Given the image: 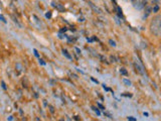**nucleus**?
Wrapping results in <instances>:
<instances>
[{
	"mask_svg": "<svg viewBox=\"0 0 161 121\" xmlns=\"http://www.w3.org/2000/svg\"><path fill=\"white\" fill-rule=\"evenodd\" d=\"M33 52H34V55H35V56H36V57L38 58L39 56H38V53H37V51H36V50H33Z\"/></svg>",
	"mask_w": 161,
	"mask_h": 121,
	"instance_id": "nucleus-15",
	"label": "nucleus"
},
{
	"mask_svg": "<svg viewBox=\"0 0 161 121\" xmlns=\"http://www.w3.org/2000/svg\"><path fill=\"white\" fill-rule=\"evenodd\" d=\"M159 1H160V0H153L152 2H154L155 4H158V3H159Z\"/></svg>",
	"mask_w": 161,
	"mask_h": 121,
	"instance_id": "nucleus-18",
	"label": "nucleus"
},
{
	"mask_svg": "<svg viewBox=\"0 0 161 121\" xmlns=\"http://www.w3.org/2000/svg\"><path fill=\"white\" fill-rule=\"evenodd\" d=\"M151 11H152V8L150 7V6H147V7H146V10H145V14H144V17L149 16V14L151 13Z\"/></svg>",
	"mask_w": 161,
	"mask_h": 121,
	"instance_id": "nucleus-4",
	"label": "nucleus"
},
{
	"mask_svg": "<svg viewBox=\"0 0 161 121\" xmlns=\"http://www.w3.org/2000/svg\"><path fill=\"white\" fill-rule=\"evenodd\" d=\"M98 106H99V107H100L101 109H102V110H105V107H104V106L103 105H101L100 103H99V104H98Z\"/></svg>",
	"mask_w": 161,
	"mask_h": 121,
	"instance_id": "nucleus-14",
	"label": "nucleus"
},
{
	"mask_svg": "<svg viewBox=\"0 0 161 121\" xmlns=\"http://www.w3.org/2000/svg\"><path fill=\"white\" fill-rule=\"evenodd\" d=\"M7 119H8V120H13V118H12V116H10V117H8Z\"/></svg>",
	"mask_w": 161,
	"mask_h": 121,
	"instance_id": "nucleus-20",
	"label": "nucleus"
},
{
	"mask_svg": "<svg viewBox=\"0 0 161 121\" xmlns=\"http://www.w3.org/2000/svg\"><path fill=\"white\" fill-rule=\"evenodd\" d=\"M161 16L160 15H156L152 19L151 24H150V30L151 32L155 34L156 37H159L160 35V31H161Z\"/></svg>",
	"mask_w": 161,
	"mask_h": 121,
	"instance_id": "nucleus-1",
	"label": "nucleus"
},
{
	"mask_svg": "<svg viewBox=\"0 0 161 121\" xmlns=\"http://www.w3.org/2000/svg\"><path fill=\"white\" fill-rule=\"evenodd\" d=\"M117 10H118V15L121 17V18H123V13H122V9L120 7H117Z\"/></svg>",
	"mask_w": 161,
	"mask_h": 121,
	"instance_id": "nucleus-9",
	"label": "nucleus"
},
{
	"mask_svg": "<svg viewBox=\"0 0 161 121\" xmlns=\"http://www.w3.org/2000/svg\"><path fill=\"white\" fill-rule=\"evenodd\" d=\"M147 0H132V4L136 9H143L146 6Z\"/></svg>",
	"mask_w": 161,
	"mask_h": 121,
	"instance_id": "nucleus-2",
	"label": "nucleus"
},
{
	"mask_svg": "<svg viewBox=\"0 0 161 121\" xmlns=\"http://www.w3.org/2000/svg\"><path fill=\"white\" fill-rule=\"evenodd\" d=\"M128 120H131V121H136L137 119L135 118V117H132V116H129L128 117Z\"/></svg>",
	"mask_w": 161,
	"mask_h": 121,
	"instance_id": "nucleus-13",
	"label": "nucleus"
},
{
	"mask_svg": "<svg viewBox=\"0 0 161 121\" xmlns=\"http://www.w3.org/2000/svg\"><path fill=\"white\" fill-rule=\"evenodd\" d=\"M2 88H3V89H4V90H5V89H6V86H5V83H4V82H2Z\"/></svg>",
	"mask_w": 161,
	"mask_h": 121,
	"instance_id": "nucleus-17",
	"label": "nucleus"
},
{
	"mask_svg": "<svg viewBox=\"0 0 161 121\" xmlns=\"http://www.w3.org/2000/svg\"><path fill=\"white\" fill-rule=\"evenodd\" d=\"M152 11L155 12V13H156V12H158V11H159V5H158V4H155V6L153 7Z\"/></svg>",
	"mask_w": 161,
	"mask_h": 121,
	"instance_id": "nucleus-6",
	"label": "nucleus"
},
{
	"mask_svg": "<svg viewBox=\"0 0 161 121\" xmlns=\"http://www.w3.org/2000/svg\"><path fill=\"white\" fill-rule=\"evenodd\" d=\"M62 53H63V56H66V57L69 59V60H72V56H70V55L68 53V51H67V50L62 49Z\"/></svg>",
	"mask_w": 161,
	"mask_h": 121,
	"instance_id": "nucleus-5",
	"label": "nucleus"
},
{
	"mask_svg": "<svg viewBox=\"0 0 161 121\" xmlns=\"http://www.w3.org/2000/svg\"><path fill=\"white\" fill-rule=\"evenodd\" d=\"M39 63H40L41 65H46V63H44V62H43L42 60H39Z\"/></svg>",
	"mask_w": 161,
	"mask_h": 121,
	"instance_id": "nucleus-19",
	"label": "nucleus"
},
{
	"mask_svg": "<svg viewBox=\"0 0 161 121\" xmlns=\"http://www.w3.org/2000/svg\"><path fill=\"white\" fill-rule=\"evenodd\" d=\"M92 109L95 111V112H96V113H97V115H101V112L99 111V109H98V108H96V107H94V106H93Z\"/></svg>",
	"mask_w": 161,
	"mask_h": 121,
	"instance_id": "nucleus-10",
	"label": "nucleus"
},
{
	"mask_svg": "<svg viewBox=\"0 0 161 121\" xmlns=\"http://www.w3.org/2000/svg\"><path fill=\"white\" fill-rule=\"evenodd\" d=\"M0 20H2L4 23H6L7 21H6V19H5V17L3 16V15H0Z\"/></svg>",
	"mask_w": 161,
	"mask_h": 121,
	"instance_id": "nucleus-11",
	"label": "nucleus"
},
{
	"mask_svg": "<svg viewBox=\"0 0 161 121\" xmlns=\"http://www.w3.org/2000/svg\"><path fill=\"white\" fill-rule=\"evenodd\" d=\"M134 66H135V68H136V70H137V72L138 73H140V74H144V69H143V67L139 64L137 60H135V63H134Z\"/></svg>",
	"mask_w": 161,
	"mask_h": 121,
	"instance_id": "nucleus-3",
	"label": "nucleus"
},
{
	"mask_svg": "<svg viewBox=\"0 0 161 121\" xmlns=\"http://www.w3.org/2000/svg\"><path fill=\"white\" fill-rule=\"evenodd\" d=\"M123 83L125 84L126 86H131V82L127 79H123Z\"/></svg>",
	"mask_w": 161,
	"mask_h": 121,
	"instance_id": "nucleus-8",
	"label": "nucleus"
},
{
	"mask_svg": "<svg viewBox=\"0 0 161 121\" xmlns=\"http://www.w3.org/2000/svg\"><path fill=\"white\" fill-rule=\"evenodd\" d=\"M109 43L111 44V45H112V46H116V43H115V41H113L112 39H110V40H109Z\"/></svg>",
	"mask_w": 161,
	"mask_h": 121,
	"instance_id": "nucleus-12",
	"label": "nucleus"
},
{
	"mask_svg": "<svg viewBox=\"0 0 161 121\" xmlns=\"http://www.w3.org/2000/svg\"><path fill=\"white\" fill-rule=\"evenodd\" d=\"M46 16L47 17V18H49V17L51 16V13H50V12H48V13H46Z\"/></svg>",
	"mask_w": 161,
	"mask_h": 121,
	"instance_id": "nucleus-16",
	"label": "nucleus"
},
{
	"mask_svg": "<svg viewBox=\"0 0 161 121\" xmlns=\"http://www.w3.org/2000/svg\"><path fill=\"white\" fill-rule=\"evenodd\" d=\"M120 73H121L122 75H124V76H127V75H128V72L126 71V69H124V68H122L121 70H120Z\"/></svg>",
	"mask_w": 161,
	"mask_h": 121,
	"instance_id": "nucleus-7",
	"label": "nucleus"
}]
</instances>
